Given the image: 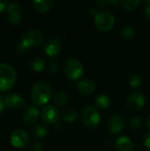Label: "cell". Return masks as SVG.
Masks as SVG:
<instances>
[{
  "label": "cell",
  "instance_id": "cb8c5ba5",
  "mask_svg": "<svg viewBox=\"0 0 150 151\" xmlns=\"http://www.w3.org/2000/svg\"><path fill=\"white\" fill-rule=\"evenodd\" d=\"M120 34H121L122 38L125 39V40H126V41H131L134 37V30L130 26H125L121 29Z\"/></svg>",
  "mask_w": 150,
  "mask_h": 151
},
{
  "label": "cell",
  "instance_id": "7a4b0ae2",
  "mask_svg": "<svg viewBox=\"0 0 150 151\" xmlns=\"http://www.w3.org/2000/svg\"><path fill=\"white\" fill-rule=\"evenodd\" d=\"M17 79V73L11 65L0 63V92L9 90Z\"/></svg>",
  "mask_w": 150,
  "mask_h": 151
},
{
  "label": "cell",
  "instance_id": "1f68e13d",
  "mask_svg": "<svg viewBox=\"0 0 150 151\" xmlns=\"http://www.w3.org/2000/svg\"><path fill=\"white\" fill-rule=\"evenodd\" d=\"M144 12H145V15H146V17L149 19L150 20V4L149 5H147L146 7H145V10H144Z\"/></svg>",
  "mask_w": 150,
  "mask_h": 151
},
{
  "label": "cell",
  "instance_id": "5bb4252c",
  "mask_svg": "<svg viewBox=\"0 0 150 151\" xmlns=\"http://www.w3.org/2000/svg\"><path fill=\"white\" fill-rule=\"evenodd\" d=\"M5 104L8 108L15 109L18 107H20L24 104V98L16 93H11L5 96L4 97Z\"/></svg>",
  "mask_w": 150,
  "mask_h": 151
},
{
  "label": "cell",
  "instance_id": "ffe728a7",
  "mask_svg": "<svg viewBox=\"0 0 150 151\" xmlns=\"http://www.w3.org/2000/svg\"><path fill=\"white\" fill-rule=\"evenodd\" d=\"M61 118L67 123H73L78 118V112L75 109L69 108L61 113Z\"/></svg>",
  "mask_w": 150,
  "mask_h": 151
},
{
  "label": "cell",
  "instance_id": "d4e9b609",
  "mask_svg": "<svg viewBox=\"0 0 150 151\" xmlns=\"http://www.w3.org/2000/svg\"><path fill=\"white\" fill-rule=\"evenodd\" d=\"M129 84L133 88H139L142 84V78L139 74H133L129 78Z\"/></svg>",
  "mask_w": 150,
  "mask_h": 151
},
{
  "label": "cell",
  "instance_id": "3957f363",
  "mask_svg": "<svg viewBox=\"0 0 150 151\" xmlns=\"http://www.w3.org/2000/svg\"><path fill=\"white\" fill-rule=\"evenodd\" d=\"M64 73L69 80L77 81L84 74V66L78 59L71 58L65 63Z\"/></svg>",
  "mask_w": 150,
  "mask_h": 151
},
{
  "label": "cell",
  "instance_id": "d6986e66",
  "mask_svg": "<svg viewBox=\"0 0 150 151\" xmlns=\"http://www.w3.org/2000/svg\"><path fill=\"white\" fill-rule=\"evenodd\" d=\"M95 104L100 110H107L111 105V99L106 95H99L95 97Z\"/></svg>",
  "mask_w": 150,
  "mask_h": 151
},
{
  "label": "cell",
  "instance_id": "603a6c76",
  "mask_svg": "<svg viewBox=\"0 0 150 151\" xmlns=\"http://www.w3.org/2000/svg\"><path fill=\"white\" fill-rule=\"evenodd\" d=\"M141 4V2L139 1V0H126V1H122V2H121L122 7H123L126 11H127V12L133 11V10L136 9Z\"/></svg>",
  "mask_w": 150,
  "mask_h": 151
},
{
  "label": "cell",
  "instance_id": "9c48e42d",
  "mask_svg": "<svg viewBox=\"0 0 150 151\" xmlns=\"http://www.w3.org/2000/svg\"><path fill=\"white\" fill-rule=\"evenodd\" d=\"M41 116L43 121H45L46 123L54 124L58 121L60 118V111L57 106L49 104L42 108L41 111Z\"/></svg>",
  "mask_w": 150,
  "mask_h": 151
},
{
  "label": "cell",
  "instance_id": "4316f807",
  "mask_svg": "<svg viewBox=\"0 0 150 151\" xmlns=\"http://www.w3.org/2000/svg\"><path fill=\"white\" fill-rule=\"evenodd\" d=\"M49 70L50 73H57L59 72L60 70V65L57 61H52L50 65H49Z\"/></svg>",
  "mask_w": 150,
  "mask_h": 151
},
{
  "label": "cell",
  "instance_id": "8992f818",
  "mask_svg": "<svg viewBox=\"0 0 150 151\" xmlns=\"http://www.w3.org/2000/svg\"><path fill=\"white\" fill-rule=\"evenodd\" d=\"M42 41H43L42 33L37 29H31L27 31L22 35L20 42L27 50H29L31 48H36L40 46Z\"/></svg>",
  "mask_w": 150,
  "mask_h": 151
},
{
  "label": "cell",
  "instance_id": "83f0119b",
  "mask_svg": "<svg viewBox=\"0 0 150 151\" xmlns=\"http://www.w3.org/2000/svg\"><path fill=\"white\" fill-rule=\"evenodd\" d=\"M31 149L33 151H42V144L41 142H34L32 146H31Z\"/></svg>",
  "mask_w": 150,
  "mask_h": 151
},
{
  "label": "cell",
  "instance_id": "d6a6232c",
  "mask_svg": "<svg viewBox=\"0 0 150 151\" xmlns=\"http://www.w3.org/2000/svg\"><path fill=\"white\" fill-rule=\"evenodd\" d=\"M89 12H90L91 15H92V16H95H95H96V14L98 13V12H97L95 9H90V11H89Z\"/></svg>",
  "mask_w": 150,
  "mask_h": 151
},
{
  "label": "cell",
  "instance_id": "4fadbf2b",
  "mask_svg": "<svg viewBox=\"0 0 150 151\" xmlns=\"http://www.w3.org/2000/svg\"><path fill=\"white\" fill-rule=\"evenodd\" d=\"M39 117H40V111L38 110V108L36 106H34V105L28 106L24 111L23 115H22L24 122H26L27 124L34 123L36 120H38Z\"/></svg>",
  "mask_w": 150,
  "mask_h": 151
},
{
  "label": "cell",
  "instance_id": "f546056e",
  "mask_svg": "<svg viewBox=\"0 0 150 151\" xmlns=\"http://www.w3.org/2000/svg\"><path fill=\"white\" fill-rule=\"evenodd\" d=\"M9 4L10 3L7 0H0V12H2L4 10H6L8 5H9Z\"/></svg>",
  "mask_w": 150,
  "mask_h": 151
},
{
  "label": "cell",
  "instance_id": "ac0fdd59",
  "mask_svg": "<svg viewBox=\"0 0 150 151\" xmlns=\"http://www.w3.org/2000/svg\"><path fill=\"white\" fill-rule=\"evenodd\" d=\"M46 66V62L43 58L41 57H34L29 62V68L36 73L42 72Z\"/></svg>",
  "mask_w": 150,
  "mask_h": 151
},
{
  "label": "cell",
  "instance_id": "2e32d148",
  "mask_svg": "<svg viewBox=\"0 0 150 151\" xmlns=\"http://www.w3.org/2000/svg\"><path fill=\"white\" fill-rule=\"evenodd\" d=\"M115 147L118 151H133V143L127 136H120L116 140Z\"/></svg>",
  "mask_w": 150,
  "mask_h": 151
},
{
  "label": "cell",
  "instance_id": "8fae6325",
  "mask_svg": "<svg viewBox=\"0 0 150 151\" xmlns=\"http://www.w3.org/2000/svg\"><path fill=\"white\" fill-rule=\"evenodd\" d=\"M124 127L125 119L123 116L119 114L112 115L107 122V128L112 134H119L121 131H123Z\"/></svg>",
  "mask_w": 150,
  "mask_h": 151
},
{
  "label": "cell",
  "instance_id": "7402d4cb",
  "mask_svg": "<svg viewBox=\"0 0 150 151\" xmlns=\"http://www.w3.org/2000/svg\"><path fill=\"white\" fill-rule=\"evenodd\" d=\"M33 134L36 138H43L47 135L48 134V127L46 125L43 124H39L35 126L32 131Z\"/></svg>",
  "mask_w": 150,
  "mask_h": 151
},
{
  "label": "cell",
  "instance_id": "4dcf8cb0",
  "mask_svg": "<svg viewBox=\"0 0 150 151\" xmlns=\"http://www.w3.org/2000/svg\"><path fill=\"white\" fill-rule=\"evenodd\" d=\"M6 104H5V100L3 96H0V114L4 111Z\"/></svg>",
  "mask_w": 150,
  "mask_h": 151
},
{
  "label": "cell",
  "instance_id": "44dd1931",
  "mask_svg": "<svg viewBox=\"0 0 150 151\" xmlns=\"http://www.w3.org/2000/svg\"><path fill=\"white\" fill-rule=\"evenodd\" d=\"M54 102L59 107H64L68 103V96L65 91H57L54 96Z\"/></svg>",
  "mask_w": 150,
  "mask_h": 151
},
{
  "label": "cell",
  "instance_id": "6da1fadb",
  "mask_svg": "<svg viewBox=\"0 0 150 151\" xmlns=\"http://www.w3.org/2000/svg\"><path fill=\"white\" fill-rule=\"evenodd\" d=\"M52 96V88L50 83L45 81H39L34 83L31 90V100L36 106L46 104Z\"/></svg>",
  "mask_w": 150,
  "mask_h": 151
},
{
  "label": "cell",
  "instance_id": "484cf974",
  "mask_svg": "<svg viewBox=\"0 0 150 151\" xmlns=\"http://www.w3.org/2000/svg\"><path fill=\"white\" fill-rule=\"evenodd\" d=\"M141 119L138 117H132L129 119V127L133 130L139 129L141 127Z\"/></svg>",
  "mask_w": 150,
  "mask_h": 151
},
{
  "label": "cell",
  "instance_id": "f1b7e54d",
  "mask_svg": "<svg viewBox=\"0 0 150 151\" xmlns=\"http://www.w3.org/2000/svg\"><path fill=\"white\" fill-rule=\"evenodd\" d=\"M143 144H144V146L149 150H150V133H148L144 136V138H143Z\"/></svg>",
  "mask_w": 150,
  "mask_h": 151
},
{
  "label": "cell",
  "instance_id": "ba28073f",
  "mask_svg": "<svg viewBox=\"0 0 150 151\" xmlns=\"http://www.w3.org/2000/svg\"><path fill=\"white\" fill-rule=\"evenodd\" d=\"M145 96L141 92H134L131 94L126 100V106L132 111H138L145 105Z\"/></svg>",
  "mask_w": 150,
  "mask_h": 151
},
{
  "label": "cell",
  "instance_id": "836d02e7",
  "mask_svg": "<svg viewBox=\"0 0 150 151\" xmlns=\"http://www.w3.org/2000/svg\"><path fill=\"white\" fill-rule=\"evenodd\" d=\"M146 125H147L148 128L150 129V115H149L146 119Z\"/></svg>",
  "mask_w": 150,
  "mask_h": 151
},
{
  "label": "cell",
  "instance_id": "277c9868",
  "mask_svg": "<svg viewBox=\"0 0 150 151\" xmlns=\"http://www.w3.org/2000/svg\"><path fill=\"white\" fill-rule=\"evenodd\" d=\"M81 121L88 128H95L101 122V115L98 110L93 106H86L81 112Z\"/></svg>",
  "mask_w": 150,
  "mask_h": 151
},
{
  "label": "cell",
  "instance_id": "52a82bcc",
  "mask_svg": "<svg viewBox=\"0 0 150 151\" xmlns=\"http://www.w3.org/2000/svg\"><path fill=\"white\" fill-rule=\"evenodd\" d=\"M10 142L16 148H24L29 142V135L23 129H15L11 134Z\"/></svg>",
  "mask_w": 150,
  "mask_h": 151
},
{
  "label": "cell",
  "instance_id": "7c38bea8",
  "mask_svg": "<svg viewBox=\"0 0 150 151\" xmlns=\"http://www.w3.org/2000/svg\"><path fill=\"white\" fill-rule=\"evenodd\" d=\"M7 18L10 23L11 24H19L21 21V9L20 5L16 2H11L9 4L7 9Z\"/></svg>",
  "mask_w": 150,
  "mask_h": 151
},
{
  "label": "cell",
  "instance_id": "5b68a950",
  "mask_svg": "<svg viewBox=\"0 0 150 151\" xmlns=\"http://www.w3.org/2000/svg\"><path fill=\"white\" fill-rule=\"evenodd\" d=\"M95 25L96 28L100 31H110L115 25V17L109 11L98 12V13L95 17Z\"/></svg>",
  "mask_w": 150,
  "mask_h": 151
},
{
  "label": "cell",
  "instance_id": "30bf717a",
  "mask_svg": "<svg viewBox=\"0 0 150 151\" xmlns=\"http://www.w3.org/2000/svg\"><path fill=\"white\" fill-rule=\"evenodd\" d=\"M61 49H62V41L59 38L54 37L48 40V42L44 46L43 52L45 55H47L50 58H55L59 54Z\"/></svg>",
  "mask_w": 150,
  "mask_h": 151
},
{
  "label": "cell",
  "instance_id": "9a60e30c",
  "mask_svg": "<svg viewBox=\"0 0 150 151\" xmlns=\"http://www.w3.org/2000/svg\"><path fill=\"white\" fill-rule=\"evenodd\" d=\"M77 89L82 95H91L95 90V84L89 79H84L79 82Z\"/></svg>",
  "mask_w": 150,
  "mask_h": 151
},
{
  "label": "cell",
  "instance_id": "e0dca14e",
  "mask_svg": "<svg viewBox=\"0 0 150 151\" xmlns=\"http://www.w3.org/2000/svg\"><path fill=\"white\" fill-rule=\"evenodd\" d=\"M55 2L53 0H34L32 2L34 8L40 13H44L49 12L54 5Z\"/></svg>",
  "mask_w": 150,
  "mask_h": 151
}]
</instances>
